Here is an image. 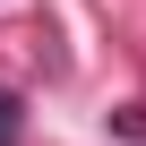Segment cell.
<instances>
[{
    "label": "cell",
    "instance_id": "6da1fadb",
    "mask_svg": "<svg viewBox=\"0 0 146 146\" xmlns=\"http://www.w3.org/2000/svg\"><path fill=\"white\" fill-rule=\"evenodd\" d=\"M0 146H17V103L0 95Z\"/></svg>",
    "mask_w": 146,
    "mask_h": 146
}]
</instances>
